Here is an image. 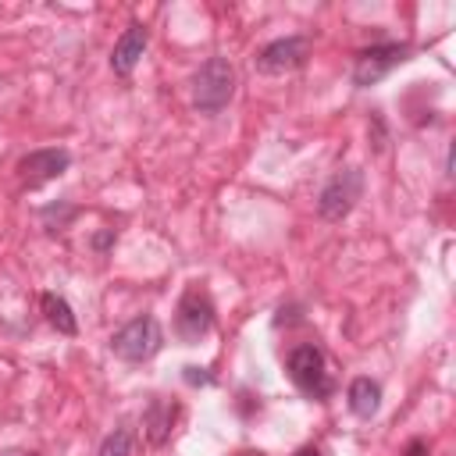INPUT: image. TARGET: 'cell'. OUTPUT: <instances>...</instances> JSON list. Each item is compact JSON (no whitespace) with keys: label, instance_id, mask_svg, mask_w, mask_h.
<instances>
[{"label":"cell","instance_id":"9","mask_svg":"<svg viewBox=\"0 0 456 456\" xmlns=\"http://www.w3.org/2000/svg\"><path fill=\"white\" fill-rule=\"evenodd\" d=\"M146 43H150L146 25L132 21V25L121 32V39L114 43V50H110V68H114V75H132V68H135L139 57L146 53Z\"/></svg>","mask_w":456,"mask_h":456},{"label":"cell","instance_id":"10","mask_svg":"<svg viewBox=\"0 0 456 456\" xmlns=\"http://www.w3.org/2000/svg\"><path fill=\"white\" fill-rule=\"evenodd\" d=\"M175 417H178V403L171 399H150L146 413H142V431L153 445H164L171 438V428H175Z\"/></svg>","mask_w":456,"mask_h":456},{"label":"cell","instance_id":"7","mask_svg":"<svg viewBox=\"0 0 456 456\" xmlns=\"http://www.w3.org/2000/svg\"><path fill=\"white\" fill-rule=\"evenodd\" d=\"M310 61V39L306 36H285V39H274L267 43L253 64L260 75H285V71H299L303 64Z\"/></svg>","mask_w":456,"mask_h":456},{"label":"cell","instance_id":"14","mask_svg":"<svg viewBox=\"0 0 456 456\" xmlns=\"http://www.w3.org/2000/svg\"><path fill=\"white\" fill-rule=\"evenodd\" d=\"M185 381H189V385H210L214 378H210L203 367H185Z\"/></svg>","mask_w":456,"mask_h":456},{"label":"cell","instance_id":"12","mask_svg":"<svg viewBox=\"0 0 456 456\" xmlns=\"http://www.w3.org/2000/svg\"><path fill=\"white\" fill-rule=\"evenodd\" d=\"M43 314H46V321H50L61 335H75V331H78V321H75L68 299L57 296V292H43Z\"/></svg>","mask_w":456,"mask_h":456},{"label":"cell","instance_id":"6","mask_svg":"<svg viewBox=\"0 0 456 456\" xmlns=\"http://www.w3.org/2000/svg\"><path fill=\"white\" fill-rule=\"evenodd\" d=\"M403 61H410V46L406 43H378V46H367L353 61V86L367 89V86L381 82L392 68H399Z\"/></svg>","mask_w":456,"mask_h":456},{"label":"cell","instance_id":"8","mask_svg":"<svg viewBox=\"0 0 456 456\" xmlns=\"http://www.w3.org/2000/svg\"><path fill=\"white\" fill-rule=\"evenodd\" d=\"M68 164H71V153H68L64 146L32 150V153H25V157L18 160V175H21V182H25L28 189H36V185H43V182H50V178H61V175L68 171Z\"/></svg>","mask_w":456,"mask_h":456},{"label":"cell","instance_id":"2","mask_svg":"<svg viewBox=\"0 0 456 456\" xmlns=\"http://www.w3.org/2000/svg\"><path fill=\"white\" fill-rule=\"evenodd\" d=\"M285 367H289L292 385H296V388H299L306 399L324 403V399L335 392V381H331V374H328V360H324L321 346H314V342L296 346V349L289 353Z\"/></svg>","mask_w":456,"mask_h":456},{"label":"cell","instance_id":"3","mask_svg":"<svg viewBox=\"0 0 456 456\" xmlns=\"http://www.w3.org/2000/svg\"><path fill=\"white\" fill-rule=\"evenodd\" d=\"M160 346H164V331H160V324H157L153 314L132 317L125 328H118V331L110 335V353H114L118 360H128V363L150 360Z\"/></svg>","mask_w":456,"mask_h":456},{"label":"cell","instance_id":"11","mask_svg":"<svg viewBox=\"0 0 456 456\" xmlns=\"http://www.w3.org/2000/svg\"><path fill=\"white\" fill-rule=\"evenodd\" d=\"M346 399H349V410H353L356 417L370 420V417L378 413V406H381V385L370 381V378H356V381L349 385Z\"/></svg>","mask_w":456,"mask_h":456},{"label":"cell","instance_id":"17","mask_svg":"<svg viewBox=\"0 0 456 456\" xmlns=\"http://www.w3.org/2000/svg\"><path fill=\"white\" fill-rule=\"evenodd\" d=\"M4 456H36V452H21V449H7Z\"/></svg>","mask_w":456,"mask_h":456},{"label":"cell","instance_id":"15","mask_svg":"<svg viewBox=\"0 0 456 456\" xmlns=\"http://www.w3.org/2000/svg\"><path fill=\"white\" fill-rule=\"evenodd\" d=\"M424 452H428V445H424V442H420V438H417V442H410V445H406V456H424Z\"/></svg>","mask_w":456,"mask_h":456},{"label":"cell","instance_id":"13","mask_svg":"<svg viewBox=\"0 0 456 456\" xmlns=\"http://www.w3.org/2000/svg\"><path fill=\"white\" fill-rule=\"evenodd\" d=\"M100 456H132V428H114L103 438Z\"/></svg>","mask_w":456,"mask_h":456},{"label":"cell","instance_id":"5","mask_svg":"<svg viewBox=\"0 0 456 456\" xmlns=\"http://www.w3.org/2000/svg\"><path fill=\"white\" fill-rule=\"evenodd\" d=\"M360 196H363V171H360V167H342V171L321 189V196H317V214H321L324 221H342V217L356 207Z\"/></svg>","mask_w":456,"mask_h":456},{"label":"cell","instance_id":"16","mask_svg":"<svg viewBox=\"0 0 456 456\" xmlns=\"http://www.w3.org/2000/svg\"><path fill=\"white\" fill-rule=\"evenodd\" d=\"M296 456H324V452H321V449H317V445H306V449H299V452H296Z\"/></svg>","mask_w":456,"mask_h":456},{"label":"cell","instance_id":"1","mask_svg":"<svg viewBox=\"0 0 456 456\" xmlns=\"http://www.w3.org/2000/svg\"><path fill=\"white\" fill-rule=\"evenodd\" d=\"M235 93V68L224 57H210L192 75V107L200 114H221Z\"/></svg>","mask_w":456,"mask_h":456},{"label":"cell","instance_id":"4","mask_svg":"<svg viewBox=\"0 0 456 456\" xmlns=\"http://www.w3.org/2000/svg\"><path fill=\"white\" fill-rule=\"evenodd\" d=\"M210 328H214V299L207 296V289L189 285L175 310V335L185 346H196L200 338L210 335Z\"/></svg>","mask_w":456,"mask_h":456}]
</instances>
